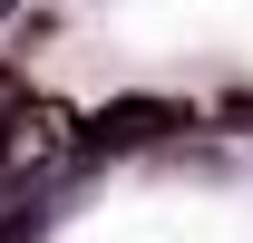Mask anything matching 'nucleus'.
<instances>
[{
	"label": "nucleus",
	"instance_id": "nucleus-2",
	"mask_svg": "<svg viewBox=\"0 0 253 243\" xmlns=\"http://www.w3.org/2000/svg\"><path fill=\"white\" fill-rule=\"evenodd\" d=\"M88 136L97 146H166V136H185V107H166V97H117Z\"/></svg>",
	"mask_w": 253,
	"mask_h": 243
},
{
	"label": "nucleus",
	"instance_id": "nucleus-1",
	"mask_svg": "<svg viewBox=\"0 0 253 243\" xmlns=\"http://www.w3.org/2000/svg\"><path fill=\"white\" fill-rule=\"evenodd\" d=\"M68 136H78V117H68L59 97H20L10 126H0V185H30L49 156H68Z\"/></svg>",
	"mask_w": 253,
	"mask_h": 243
}]
</instances>
